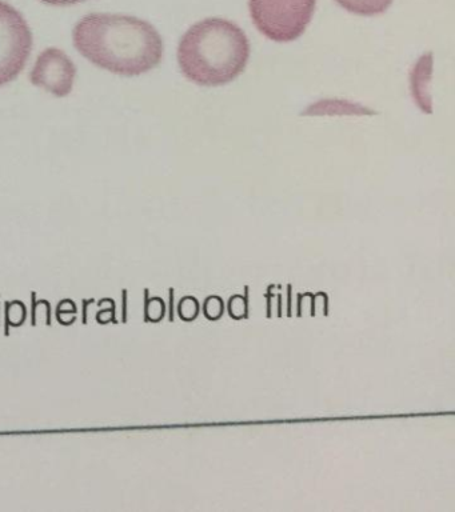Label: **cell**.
Masks as SVG:
<instances>
[{"instance_id":"cell-1","label":"cell","mask_w":455,"mask_h":512,"mask_svg":"<svg viewBox=\"0 0 455 512\" xmlns=\"http://www.w3.org/2000/svg\"><path fill=\"white\" fill-rule=\"evenodd\" d=\"M74 46L95 66L122 76L146 74L163 58L153 24L135 16L90 14L74 27Z\"/></svg>"},{"instance_id":"cell-2","label":"cell","mask_w":455,"mask_h":512,"mask_svg":"<svg viewBox=\"0 0 455 512\" xmlns=\"http://www.w3.org/2000/svg\"><path fill=\"white\" fill-rule=\"evenodd\" d=\"M250 43L245 32L230 20H202L182 36L178 63L182 74L203 87L233 82L245 71Z\"/></svg>"},{"instance_id":"cell-3","label":"cell","mask_w":455,"mask_h":512,"mask_svg":"<svg viewBox=\"0 0 455 512\" xmlns=\"http://www.w3.org/2000/svg\"><path fill=\"white\" fill-rule=\"evenodd\" d=\"M317 0H249L251 19L266 38L297 40L313 19Z\"/></svg>"},{"instance_id":"cell-4","label":"cell","mask_w":455,"mask_h":512,"mask_svg":"<svg viewBox=\"0 0 455 512\" xmlns=\"http://www.w3.org/2000/svg\"><path fill=\"white\" fill-rule=\"evenodd\" d=\"M33 48V34L21 12L0 0V87L18 78Z\"/></svg>"},{"instance_id":"cell-5","label":"cell","mask_w":455,"mask_h":512,"mask_svg":"<svg viewBox=\"0 0 455 512\" xmlns=\"http://www.w3.org/2000/svg\"><path fill=\"white\" fill-rule=\"evenodd\" d=\"M77 67L59 48H47L38 56L30 74L31 83L49 91L50 94L65 98L73 91Z\"/></svg>"},{"instance_id":"cell-6","label":"cell","mask_w":455,"mask_h":512,"mask_svg":"<svg viewBox=\"0 0 455 512\" xmlns=\"http://www.w3.org/2000/svg\"><path fill=\"white\" fill-rule=\"evenodd\" d=\"M335 2L353 14L374 16L383 14L393 0H335Z\"/></svg>"},{"instance_id":"cell-7","label":"cell","mask_w":455,"mask_h":512,"mask_svg":"<svg viewBox=\"0 0 455 512\" xmlns=\"http://www.w3.org/2000/svg\"><path fill=\"white\" fill-rule=\"evenodd\" d=\"M247 294H249V288H246V296L235 295L233 298H230L229 312L233 318H246L247 311H249V299H247Z\"/></svg>"},{"instance_id":"cell-8","label":"cell","mask_w":455,"mask_h":512,"mask_svg":"<svg viewBox=\"0 0 455 512\" xmlns=\"http://www.w3.org/2000/svg\"><path fill=\"white\" fill-rule=\"evenodd\" d=\"M223 314V302L218 296H210L206 299L205 315L211 320L221 318Z\"/></svg>"},{"instance_id":"cell-9","label":"cell","mask_w":455,"mask_h":512,"mask_svg":"<svg viewBox=\"0 0 455 512\" xmlns=\"http://www.w3.org/2000/svg\"><path fill=\"white\" fill-rule=\"evenodd\" d=\"M199 312V304L197 300L194 298H185L182 300L181 304H179V314H181L183 319L193 320L195 316L198 315Z\"/></svg>"},{"instance_id":"cell-10","label":"cell","mask_w":455,"mask_h":512,"mask_svg":"<svg viewBox=\"0 0 455 512\" xmlns=\"http://www.w3.org/2000/svg\"><path fill=\"white\" fill-rule=\"evenodd\" d=\"M298 315H313V299L314 295L301 294L298 295Z\"/></svg>"},{"instance_id":"cell-11","label":"cell","mask_w":455,"mask_h":512,"mask_svg":"<svg viewBox=\"0 0 455 512\" xmlns=\"http://www.w3.org/2000/svg\"><path fill=\"white\" fill-rule=\"evenodd\" d=\"M329 314V298L323 292L315 295L313 299V315Z\"/></svg>"},{"instance_id":"cell-12","label":"cell","mask_w":455,"mask_h":512,"mask_svg":"<svg viewBox=\"0 0 455 512\" xmlns=\"http://www.w3.org/2000/svg\"><path fill=\"white\" fill-rule=\"evenodd\" d=\"M41 2L50 4V6H73V4L86 2V0H41Z\"/></svg>"},{"instance_id":"cell-13","label":"cell","mask_w":455,"mask_h":512,"mask_svg":"<svg viewBox=\"0 0 455 512\" xmlns=\"http://www.w3.org/2000/svg\"><path fill=\"white\" fill-rule=\"evenodd\" d=\"M290 303H291V287L289 286V315H290Z\"/></svg>"}]
</instances>
